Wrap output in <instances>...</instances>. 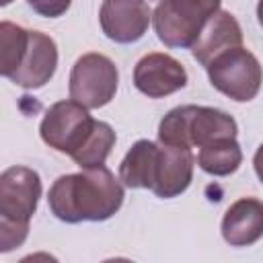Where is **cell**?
I'll return each mask as SVG.
<instances>
[{"label": "cell", "instance_id": "cell-8", "mask_svg": "<svg viewBox=\"0 0 263 263\" xmlns=\"http://www.w3.org/2000/svg\"><path fill=\"white\" fill-rule=\"evenodd\" d=\"M193 177V154L189 148L177 146H156L152 171H150V191L158 197H175L183 193Z\"/></svg>", "mask_w": 263, "mask_h": 263}, {"label": "cell", "instance_id": "cell-13", "mask_svg": "<svg viewBox=\"0 0 263 263\" xmlns=\"http://www.w3.org/2000/svg\"><path fill=\"white\" fill-rule=\"evenodd\" d=\"M222 236L232 247H249L263 236V203L253 197L234 201L222 220Z\"/></svg>", "mask_w": 263, "mask_h": 263}, {"label": "cell", "instance_id": "cell-19", "mask_svg": "<svg viewBox=\"0 0 263 263\" xmlns=\"http://www.w3.org/2000/svg\"><path fill=\"white\" fill-rule=\"evenodd\" d=\"M253 164H255V173H257V177H259L261 183H263V144L257 148L255 158H253Z\"/></svg>", "mask_w": 263, "mask_h": 263}, {"label": "cell", "instance_id": "cell-17", "mask_svg": "<svg viewBox=\"0 0 263 263\" xmlns=\"http://www.w3.org/2000/svg\"><path fill=\"white\" fill-rule=\"evenodd\" d=\"M29 31L14 25V23H0V72L2 76H10L23 58V51L27 47Z\"/></svg>", "mask_w": 263, "mask_h": 263}, {"label": "cell", "instance_id": "cell-7", "mask_svg": "<svg viewBox=\"0 0 263 263\" xmlns=\"http://www.w3.org/2000/svg\"><path fill=\"white\" fill-rule=\"evenodd\" d=\"M117 68L101 53H86L76 60L70 74V97L86 109L107 105L117 90Z\"/></svg>", "mask_w": 263, "mask_h": 263}, {"label": "cell", "instance_id": "cell-18", "mask_svg": "<svg viewBox=\"0 0 263 263\" xmlns=\"http://www.w3.org/2000/svg\"><path fill=\"white\" fill-rule=\"evenodd\" d=\"M70 2L72 0H27V4L41 16H47V18H55V16H62L68 8H70Z\"/></svg>", "mask_w": 263, "mask_h": 263}, {"label": "cell", "instance_id": "cell-3", "mask_svg": "<svg viewBox=\"0 0 263 263\" xmlns=\"http://www.w3.org/2000/svg\"><path fill=\"white\" fill-rule=\"evenodd\" d=\"M236 138V121L212 107L183 105L164 115L158 127V140L166 146L189 148L208 146L220 140Z\"/></svg>", "mask_w": 263, "mask_h": 263}, {"label": "cell", "instance_id": "cell-5", "mask_svg": "<svg viewBox=\"0 0 263 263\" xmlns=\"http://www.w3.org/2000/svg\"><path fill=\"white\" fill-rule=\"evenodd\" d=\"M205 68L212 86L230 97L232 101H251L261 88V64L249 49L240 45L222 51Z\"/></svg>", "mask_w": 263, "mask_h": 263}, {"label": "cell", "instance_id": "cell-2", "mask_svg": "<svg viewBox=\"0 0 263 263\" xmlns=\"http://www.w3.org/2000/svg\"><path fill=\"white\" fill-rule=\"evenodd\" d=\"M41 197L39 175L27 166H10L0 175V251L21 247L29 234V220Z\"/></svg>", "mask_w": 263, "mask_h": 263}, {"label": "cell", "instance_id": "cell-14", "mask_svg": "<svg viewBox=\"0 0 263 263\" xmlns=\"http://www.w3.org/2000/svg\"><path fill=\"white\" fill-rule=\"evenodd\" d=\"M156 144L148 140H140L132 146L125 158L119 164L121 181L132 189H150V171L154 160Z\"/></svg>", "mask_w": 263, "mask_h": 263}, {"label": "cell", "instance_id": "cell-4", "mask_svg": "<svg viewBox=\"0 0 263 263\" xmlns=\"http://www.w3.org/2000/svg\"><path fill=\"white\" fill-rule=\"evenodd\" d=\"M218 8L220 0H160L152 16L154 31L168 47H191Z\"/></svg>", "mask_w": 263, "mask_h": 263}, {"label": "cell", "instance_id": "cell-10", "mask_svg": "<svg viewBox=\"0 0 263 263\" xmlns=\"http://www.w3.org/2000/svg\"><path fill=\"white\" fill-rule=\"evenodd\" d=\"M134 84L140 92L160 99L177 92L187 84L185 68L166 53H148L134 68Z\"/></svg>", "mask_w": 263, "mask_h": 263}, {"label": "cell", "instance_id": "cell-6", "mask_svg": "<svg viewBox=\"0 0 263 263\" xmlns=\"http://www.w3.org/2000/svg\"><path fill=\"white\" fill-rule=\"evenodd\" d=\"M97 119H92L84 105L72 101H60L51 105L41 121L43 142L64 154H76L95 129Z\"/></svg>", "mask_w": 263, "mask_h": 263}, {"label": "cell", "instance_id": "cell-15", "mask_svg": "<svg viewBox=\"0 0 263 263\" xmlns=\"http://www.w3.org/2000/svg\"><path fill=\"white\" fill-rule=\"evenodd\" d=\"M240 162H242V152H240V146L236 144V138L208 144L197 154V164L205 173L216 175V177L234 173Z\"/></svg>", "mask_w": 263, "mask_h": 263}, {"label": "cell", "instance_id": "cell-12", "mask_svg": "<svg viewBox=\"0 0 263 263\" xmlns=\"http://www.w3.org/2000/svg\"><path fill=\"white\" fill-rule=\"evenodd\" d=\"M240 43H242V31L236 18L226 10H218L201 29L197 41L191 45V51L199 64L208 66L216 55H220L230 47H238Z\"/></svg>", "mask_w": 263, "mask_h": 263}, {"label": "cell", "instance_id": "cell-11", "mask_svg": "<svg viewBox=\"0 0 263 263\" xmlns=\"http://www.w3.org/2000/svg\"><path fill=\"white\" fill-rule=\"evenodd\" d=\"M55 66H58V47L53 39L39 31H29V39L21 64L8 78L23 88H41L53 76Z\"/></svg>", "mask_w": 263, "mask_h": 263}, {"label": "cell", "instance_id": "cell-20", "mask_svg": "<svg viewBox=\"0 0 263 263\" xmlns=\"http://www.w3.org/2000/svg\"><path fill=\"white\" fill-rule=\"evenodd\" d=\"M257 16H259V23L263 27V0H259V6H257Z\"/></svg>", "mask_w": 263, "mask_h": 263}, {"label": "cell", "instance_id": "cell-1", "mask_svg": "<svg viewBox=\"0 0 263 263\" xmlns=\"http://www.w3.org/2000/svg\"><path fill=\"white\" fill-rule=\"evenodd\" d=\"M47 199L53 216L64 222H101L121 208L123 187L115 175L101 164L60 177L51 185Z\"/></svg>", "mask_w": 263, "mask_h": 263}, {"label": "cell", "instance_id": "cell-16", "mask_svg": "<svg viewBox=\"0 0 263 263\" xmlns=\"http://www.w3.org/2000/svg\"><path fill=\"white\" fill-rule=\"evenodd\" d=\"M113 144H115V132L111 129V125L105 121H97L90 138L76 154H72V160L82 168L101 166L109 156Z\"/></svg>", "mask_w": 263, "mask_h": 263}, {"label": "cell", "instance_id": "cell-21", "mask_svg": "<svg viewBox=\"0 0 263 263\" xmlns=\"http://www.w3.org/2000/svg\"><path fill=\"white\" fill-rule=\"evenodd\" d=\"M0 2H2V4H8V2H10V0H0Z\"/></svg>", "mask_w": 263, "mask_h": 263}, {"label": "cell", "instance_id": "cell-9", "mask_svg": "<svg viewBox=\"0 0 263 263\" xmlns=\"http://www.w3.org/2000/svg\"><path fill=\"white\" fill-rule=\"evenodd\" d=\"M99 21L111 41L134 43L150 25V6L146 0H103Z\"/></svg>", "mask_w": 263, "mask_h": 263}]
</instances>
